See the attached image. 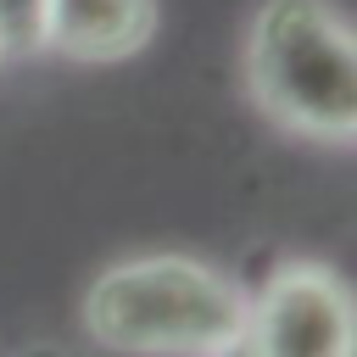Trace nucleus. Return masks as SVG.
Returning a JSON list of instances; mask_svg holds the SVG:
<instances>
[{"mask_svg":"<svg viewBox=\"0 0 357 357\" xmlns=\"http://www.w3.org/2000/svg\"><path fill=\"white\" fill-rule=\"evenodd\" d=\"M251 296L212 262L156 251L112 262L84 290V329L117 357H206L245 335Z\"/></svg>","mask_w":357,"mask_h":357,"instance_id":"f257e3e1","label":"nucleus"},{"mask_svg":"<svg viewBox=\"0 0 357 357\" xmlns=\"http://www.w3.org/2000/svg\"><path fill=\"white\" fill-rule=\"evenodd\" d=\"M245 95L296 139H357V45L335 0H262L251 11Z\"/></svg>","mask_w":357,"mask_h":357,"instance_id":"f03ea898","label":"nucleus"},{"mask_svg":"<svg viewBox=\"0 0 357 357\" xmlns=\"http://www.w3.org/2000/svg\"><path fill=\"white\" fill-rule=\"evenodd\" d=\"M257 357H351V296L324 262H284L245 307Z\"/></svg>","mask_w":357,"mask_h":357,"instance_id":"7ed1b4c3","label":"nucleus"},{"mask_svg":"<svg viewBox=\"0 0 357 357\" xmlns=\"http://www.w3.org/2000/svg\"><path fill=\"white\" fill-rule=\"evenodd\" d=\"M156 33V0H45L39 50L67 61H128Z\"/></svg>","mask_w":357,"mask_h":357,"instance_id":"20e7f679","label":"nucleus"},{"mask_svg":"<svg viewBox=\"0 0 357 357\" xmlns=\"http://www.w3.org/2000/svg\"><path fill=\"white\" fill-rule=\"evenodd\" d=\"M39 17H45V0H0V45H6V56L39 50Z\"/></svg>","mask_w":357,"mask_h":357,"instance_id":"39448f33","label":"nucleus"},{"mask_svg":"<svg viewBox=\"0 0 357 357\" xmlns=\"http://www.w3.org/2000/svg\"><path fill=\"white\" fill-rule=\"evenodd\" d=\"M206 357H257L245 340H229V346H218V351H206Z\"/></svg>","mask_w":357,"mask_h":357,"instance_id":"423d86ee","label":"nucleus"},{"mask_svg":"<svg viewBox=\"0 0 357 357\" xmlns=\"http://www.w3.org/2000/svg\"><path fill=\"white\" fill-rule=\"evenodd\" d=\"M22 357H73V351H67V346H28Z\"/></svg>","mask_w":357,"mask_h":357,"instance_id":"0eeeda50","label":"nucleus"},{"mask_svg":"<svg viewBox=\"0 0 357 357\" xmlns=\"http://www.w3.org/2000/svg\"><path fill=\"white\" fill-rule=\"evenodd\" d=\"M0 61H6V45H0Z\"/></svg>","mask_w":357,"mask_h":357,"instance_id":"6e6552de","label":"nucleus"}]
</instances>
